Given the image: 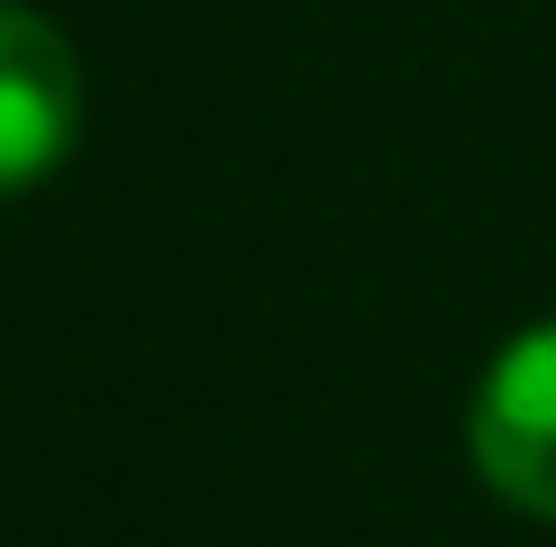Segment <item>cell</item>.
I'll use <instances>...</instances> for the list:
<instances>
[{
    "mask_svg": "<svg viewBox=\"0 0 556 547\" xmlns=\"http://www.w3.org/2000/svg\"><path fill=\"white\" fill-rule=\"evenodd\" d=\"M466 438H475V474L511 511L556 520V319L547 329H520L511 347L483 365Z\"/></svg>",
    "mask_w": 556,
    "mask_h": 547,
    "instance_id": "6da1fadb",
    "label": "cell"
},
{
    "mask_svg": "<svg viewBox=\"0 0 556 547\" xmlns=\"http://www.w3.org/2000/svg\"><path fill=\"white\" fill-rule=\"evenodd\" d=\"M83 137V64L37 10L0 0V192H28Z\"/></svg>",
    "mask_w": 556,
    "mask_h": 547,
    "instance_id": "7a4b0ae2",
    "label": "cell"
}]
</instances>
